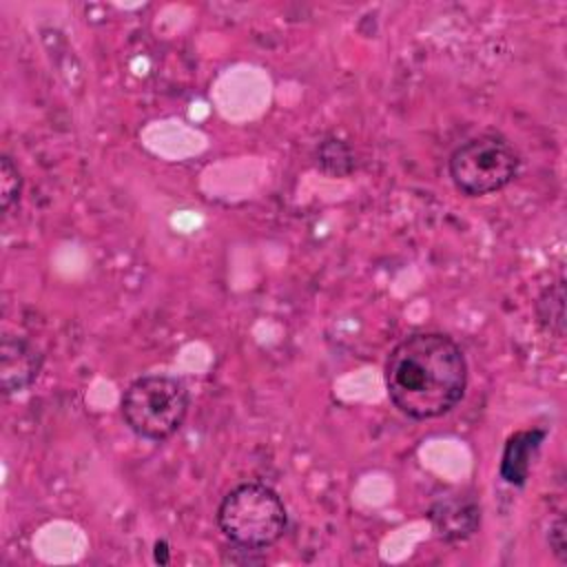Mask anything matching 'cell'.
Wrapping results in <instances>:
<instances>
[{"instance_id": "cell-5", "label": "cell", "mask_w": 567, "mask_h": 567, "mask_svg": "<svg viewBox=\"0 0 567 567\" xmlns=\"http://www.w3.org/2000/svg\"><path fill=\"white\" fill-rule=\"evenodd\" d=\"M42 370V352L24 337L4 334L0 343V383L4 394L27 390Z\"/></svg>"}, {"instance_id": "cell-4", "label": "cell", "mask_w": 567, "mask_h": 567, "mask_svg": "<svg viewBox=\"0 0 567 567\" xmlns=\"http://www.w3.org/2000/svg\"><path fill=\"white\" fill-rule=\"evenodd\" d=\"M520 168V155L514 144L496 133H478L458 144L450 159L447 171L454 186L470 197L489 195L505 188Z\"/></svg>"}, {"instance_id": "cell-1", "label": "cell", "mask_w": 567, "mask_h": 567, "mask_svg": "<svg viewBox=\"0 0 567 567\" xmlns=\"http://www.w3.org/2000/svg\"><path fill=\"white\" fill-rule=\"evenodd\" d=\"M383 379L388 396L401 414L427 421L461 403L467 388V361L452 337L414 332L390 350Z\"/></svg>"}, {"instance_id": "cell-7", "label": "cell", "mask_w": 567, "mask_h": 567, "mask_svg": "<svg viewBox=\"0 0 567 567\" xmlns=\"http://www.w3.org/2000/svg\"><path fill=\"white\" fill-rule=\"evenodd\" d=\"M547 432L540 427H532V430H518L514 432L505 447H503V456H501V478L509 485L523 487L527 476H529V467L532 461L536 456V452L540 450V443L545 441Z\"/></svg>"}, {"instance_id": "cell-8", "label": "cell", "mask_w": 567, "mask_h": 567, "mask_svg": "<svg viewBox=\"0 0 567 567\" xmlns=\"http://www.w3.org/2000/svg\"><path fill=\"white\" fill-rule=\"evenodd\" d=\"M536 319L545 332L556 339L565 337V281L549 284L536 299Z\"/></svg>"}, {"instance_id": "cell-3", "label": "cell", "mask_w": 567, "mask_h": 567, "mask_svg": "<svg viewBox=\"0 0 567 567\" xmlns=\"http://www.w3.org/2000/svg\"><path fill=\"white\" fill-rule=\"evenodd\" d=\"M188 388L171 374H144L122 394V419L126 427L146 441L173 436L188 412Z\"/></svg>"}, {"instance_id": "cell-10", "label": "cell", "mask_w": 567, "mask_h": 567, "mask_svg": "<svg viewBox=\"0 0 567 567\" xmlns=\"http://www.w3.org/2000/svg\"><path fill=\"white\" fill-rule=\"evenodd\" d=\"M547 543H549L551 554H554L560 563H567V538H565V518H563V514H556V516L549 520Z\"/></svg>"}, {"instance_id": "cell-9", "label": "cell", "mask_w": 567, "mask_h": 567, "mask_svg": "<svg viewBox=\"0 0 567 567\" xmlns=\"http://www.w3.org/2000/svg\"><path fill=\"white\" fill-rule=\"evenodd\" d=\"M20 193H22L20 171L9 155H2L0 157V202L4 213H9L13 204H18Z\"/></svg>"}, {"instance_id": "cell-6", "label": "cell", "mask_w": 567, "mask_h": 567, "mask_svg": "<svg viewBox=\"0 0 567 567\" xmlns=\"http://www.w3.org/2000/svg\"><path fill=\"white\" fill-rule=\"evenodd\" d=\"M436 534L445 540H463L472 536L481 523V507L470 496H447L430 509Z\"/></svg>"}, {"instance_id": "cell-2", "label": "cell", "mask_w": 567, "mask_h": 567, "mask_svg": "<svg viewBox=\"0 0 567 567\" xmlns=\"http://www.w3.org/2000/svg\"><path fill=\"white\" fill-rule=\"evenodd\" d=\"M221 534L237 547L266 549L288 527V512L281 496L266 483L248 481L235 485L217 507Z\"/></svg>"}]
</instances>
